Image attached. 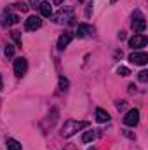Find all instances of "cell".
<instances>
[{
	"label": "cell",
	"instance_id": "obj_1",
	"mask_svg": "<svg viewBox=\"0 0 148 150\" xmlns=\"http://www.w3.org/2000/svg\"><path fill=\"white\" fill-rule=\"evenodd\" d=\"M85 126H87V122H78V120H66V122H65V126L61 127V136H65V138H70V136H73L77 131L84 129Z\"/></svg>",
	"mask_w": 148,
	"mask_h": 150
},
{
	"label": "cell",
	"instance_id": "obj_2",
	"mask_svg": "<svg viewBox=\"0 0 148 150\" xmlns=\"http://www.w3.org/2000/svg\"><path fill=\"white\" fill-rule=\"evenodd\" d=\"M131 28H132L134 32H138V33H141V32H145V28H147V21H145V16H143V12H140V11H136V12L132 14V21H131Z\"/></svg>",
	"mask_w": 148,
	"mask_h": 150
},
{
	"label": "cell",
	"instance_id": "obj_3",
	"mask_svg": "<svg viewBox=\"0 0 148 150\" xmlns=\"http://www.w3.org/2000/svg\"><path fill=\"white\" fill-rule=\"evenodd\" d=\"M138 122H140V112H138L136 108L129 110V112L124 115V124H125V126H131V127H134Z\"/></svg>",
	"mask_w": 148,
	"mask_h": 150
},
{
	"label": "cell",
	"instance_id": "obj_4",
	"mask_svg": "<svg viewBox=\"0 0 148 150\" xmlns=\"http://www.w3.org/2000/svg\"><path fill=\"white\" fill-rule=\"evenodd\" d=\"M129 61L131 63H134V65H140V67H143V65H147L148 63V54L147 52H131L129 54Z\"/></svg>",
	"mask_w": 148,
	"mask_h": 150
},
{
	"label": "cell",
	"instance_id": "obj_5",
	"mask_svg": "<svg viewBox=\"0 0 148 150\" xmlns=\"http://www.w3.org/2000/svg\"><path fill=\"white\" fill-rule=\"evenodd\" d=\"M26 70H28V61L25 58H18L14 61V74H16V77H23L26 74Z\"/></svg>",
	"mask_w": 148,
	"mask_h": 150
},
{
	"label": "cell",
	"instance_id": "obj_6",
	"mask_svg": "<svg viewBox=\"0 0 148 150\" xmlns=\"http://www.w3.org/2000/svg\"><path fill=\"white\" fill-rule=\"evenodd\" d=\"M94 35V28L91 26V25H78V28H77V37L80 38H87V37H92Z\"/></svg>",
	"mask_w": 148,
	"mask_h": 150
},
{
	"label": "cell",
	"instance_id": "obj_7",
	"mask_svg": "<svg viewBox=\"0 0 148 150\" xmlns=\"http://www.w3.org/2000/svg\"><path fill=\"white\" fill-rule=\"evenodd\" d=\"M42 26V19L37 18V16H30L28 19H26V23H25V28L28 30V32H35Z\"/></svg>",
	"mask_w": 148,
	"mask_h": 150
},
{
	"label": "cell",
	"instance_id": "obj_8",
	"mask_svg": "<svg viewBox=\"0 0 148 150\" xmlns=\"http://www.w3.org/2000/svg\"><path fill=\"white\" fill-rule=\"evenodd\" d=\"M70 19H73L72 11H65V9H61V11L54 16V23H58V25H61V23H68Z\"/></svg>",
	"mask_w": 148,
	"mask_h": 150
},
{
	"label": "cell",
	"instance_id": "obj_9",
	"mask_svg": "<svg viewBox=\"0 0 148 150\" xmlns=\"http://www.w3.org/2000/svg\"><path fill=\"white\" fill-rule=\"evenodd\" d=\"M73 40V33H70V32H65L61 37L58 38V49L59 51H63L65 47H68V44Z\"/></svg>",
	"mask_w": 148,
	"mask_h": 150
},
{
	"label": "cell",
	"instance_id": "obj_10",
	"mask_svg": "<svg viewBox=\"0 0 148 150\" xmlns=\"http://www.w3.org/2000/svg\"><path fill=\"white\" fill-rule=\"evenodd\" d=\"M129 45H131L132 49L145 47V45H147V37H145V35H134L132 38H129Z\"/></svg>",
	"mask_w": 148,
	"mask_h": 150
},
{
	"label": "cell",
	"instance_id": "obj_11",
	"mask_svg": "<svg viewBox=\"0 0 148 150\" xmlns=\"http://www.w3.org/2000/svg\"><path fill=\"white\" fill-rule=\"evenodd\" d=\"M38 9H40V14H42L44 18H51V16H52V5H51L49 2H42V4L38 5Z\"/></svg>",
	"mask_w": 148,
	"mask_h": 150
},
{
	"label": "cell",
	"instance_id": "obj_12",
	"mask_svg": "<svg viewBox=\"0 0 148 150\" xmlns=\"http://www.w3.org/2000/svg\"><path fill=\"white\" fill-rule=\"evenodd\" d=\"M18 21H19V18H18L16 14H7V12H5V14H4V19H2V25H4V26H11V25H16Z\"/></svg>",
	"mask_w": 148,
	"mask_h": 150
},
{
	"label": "cell",
	"instance_id": "obj_13",
	"mask_svg": "<svg viewBox=\"0 0 148 150\" xmlns=\"http://www.w3.org/2000/svg\"><path fill=\"white\" fill-rule=\"evenodd\" d=\"M96 120L98 122H108L110 120V115H108V112H105L103 108H96Z\"/></svg>",
	"mask_w": 148,
	"mask_h": 150
},
{
	"label": "cell",
	"instance_id": "obj_14",
	"mask_svg": "<svg viewBox=\"0 0 148 150\" xmlns=\"http://www.w3.org/2000/svg\"><path fill=\"white\" fill-rule=\"evenodd\" d=\"M94 138H96V133H94V131H85L84 136H82V142H84V143H89V142H92Z\"/></svg>",
	"mask_w": 148,
	"mask_h": 150
},
{
	"label": "cell",
	"instance_id": "obj_15",
	"mask_svg": "<svg viewBox=\"0 0 148 150\" xmlns=\"http://www.w3.org/2000/svg\"><path fill=\"white\" fill-rule=\"evenodd\" d=\"M7 150H21V145H19V142H16V140H7Z\"/></svg>",
	"mask_w": 148,
	"mask_h": 150
},
{
	"label": "cell",
	"instance_id": "obj_16",
	"mask_svg": "<svg viewBox=\"0 0 148 150\" xmlns=\"http://www.w3.org/2000/svg\"><path fill=\"white\" fill-rule=\"evenodd\" d=\"M117 74L120 75V77H127V75H131V72H129V68H125V67H118V68H117Z\"/></svg>",
	"mask_w": 148,
	"mask_h": 150
},
{
	"label": "cell",
	"instance_id": "obj_17",
	"mask_svg": "<svg viewBox=\"0 0 148 150\" xmlns=\"http://www.w3.org/2000/svg\"><path fill=\"white\" fill-rule=\"evenodd\" d=\"M5 56H7V58H12V56H14V47H12L11 44L5 45Z\"/></svg>",
	"mask_w": 148,
	"mask_h": 150
},
{
	"label": "cell",
	"instance_id": "obj_18",
	"mask_svg": "<svg viewBox=\"0 0 148 150\" xmlns=\"http://www.w3.org/2000/svg\"><path fill=\"white\" fill-rule=\"evenodd\" d=\"M138 79H140V82H147V80H148V72H147V70L140 72V74H138Z\"/></svg>",
	"mask_w": 148,
	"mask_h": 150
},
{
	"label": "cell",
	"instance_id": "obj_19",
	"mask_svg": "<svg viewBox=\"0 0 148 150\" xmlns=\"http://www.w3.org/2000/svg\"><path fill=\"white\" fill-rule=\"evenodd\" d=\"M59 87H61L63 91H66V89H68V80H66L65 77H61V79H59Z\"/></svg>",
	"mask_w": 148,
	"mask_h": 150
},
{
	"label": "cell",
	"instance_id": "obj_20",
	"mask_svg": "<svg viewBox=\"0 0 148 150\" xmlns=\"http://www.w3.org/2000/svg\"><path fill=\"white\" fill-rule=\"evenodd\" d=\"M92 9H94V4H92V2H89V4H87V7H85V16H87V18L91 16Z\"/></svg>",
	"mask_w": 148,
	"mask_h": 150
},
{
	"label": "cell",
	"instance_id": "obj_21",
	"mask_svg": "<svg viewBox=\"0 0 148 150\" xmlns=\"http://www.w3.org/2000/svg\"><path fill=\"white\" fill-rule=\"evenodd\" d=\"M11 35H12V38H14V42H16L18 45H21V38H19V32H12Z\"/></svg>",
	"mask_w": 148,
	"mask_h": 150
},
{
	"label": "cell",
	"instance_id": "obj_22",
	"mask_svg": "<svg viewBox=\"0 0 148 150\" xmlns=\"http://www.w3.org/2000/svg\"><path fill=\"white\" fill-rule=\"evenodd\" d=\"M16 7H18L19 11H26V9H28V7H26V4H21V2H18V4H16Z\"/></svg>",
	"mask_w": 148,
	"mask_h": 150
},
{
	"label": "cell",
	"instance_id": "obj_23",
	"mask_svg": "<svg viewBox=\"0 0 148 150\" xmlns=\"http://www.w3.org/2000/svg\"><path fill=\"white\" fill-rule=\"evenodd\" d=\"M124 107H125V101H118V103H117V108H118V110H122Z\"/></svg>",
	"mask_w": 148,
	"mask_h": 150
},
{
	"label": "cell",
	"instance_id": "obj_24",
	"mask_svg": "<svg viewBox=\"0 0 148 150\" xmlns=\"http://www.w3.org/2000/svg\"><path fill=\"white\" fill-rule=\"evenodd\" d=\"M118 38L124 40V38H125V32H120V33H118Z\"/></svg>",
	"mask_w": 148,
	"mask_h": 150
},
{
	"label": "cell",
	"instance_id": "obj_25",
	"mask_svg": "<svg viewBox=\"0 0 148 150\" xmlns=\"http://www.w3.org/2000/svg\"><path fill=\"white\" fill-rule=\"evenodd\" d=\"M2 87H4V82H2V75H0V91H2Z\"/></svg>",
	"mask_w": 148,
	"mask_h": 150
},
{
	"label": "cell",
	"instance_id": "obj_26",
	"mask_svg": "<svg viewBox=\"0 0 148 150\" xmlns=\"http://www.w3.org/2000/svg\"><path fill=\"white\" fill-rule=\"evenodd\" d=\"M110 2H111V4H115V2H117V0H110Z\"/></svg>",
	"mask_w": 148,
	"mask_h": 150
},
{
	"label": "cell",
	"instance_id": "obj_27",
	"mask_svg": "<svg viewBox=\"0 0 148 150\" xmlns=\"http://www.w3.org/2000/svg\"><path fill=\"white\" fill-rule=\"evenodd\" d=\"M80 2H84V0H80Z\"/></svg>",
	"mask_w": 148,
	"mask_h": 150
}]
</instances>
